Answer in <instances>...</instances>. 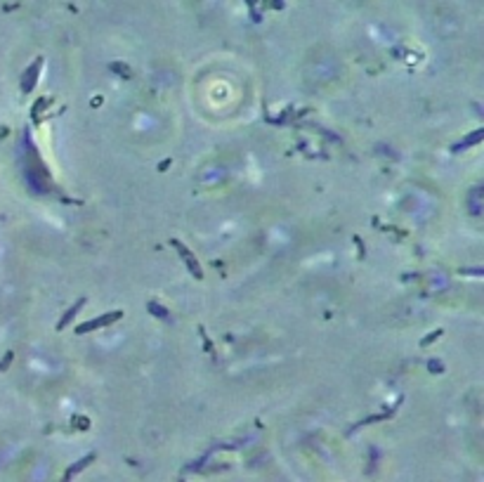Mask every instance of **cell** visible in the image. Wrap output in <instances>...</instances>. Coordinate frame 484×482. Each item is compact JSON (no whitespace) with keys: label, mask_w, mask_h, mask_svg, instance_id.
Instances as JSON below:
<instances>
[{"label":"cell","mask_w":484,"mask_h":482,"mask_svg":"<svg viewBox=\"0 0 484 482\" xmlns=\"http://www.w3.org/2000/svg\"><path fill=\"white\" fill-rule=\"evenodd\" d=\"M173 243H175V248H177V251H180V255L184 258V263H187V267L191 269V272H194V277H196V279H201V267L196 265V260H194V255L189 253V251H187V248H184V246H182V243H180V241H173Z\"/></svg>","instance_id":"2"},{"label":"cell","mask_w":484,"mask_h":482,"mask_svg":"<svg viewBox=\"0 0 484 482\" xmlns=\"http://www.w3.org/2000/svg\"><path fill=\"white\" fill-rule=\"evenodd\" d=\"M90 461H92V454H90V456H85V458H83V461H78V463H76V466H73V468H69V470H67V475H64V478H67V480H69V478H71V475H76V473H78V470H83V466H88V463H90Z\"/></svg>","instance_id":"5"},{"label":"cell","mask_w":484,"mask_h":482,"mask_svg":"<svg viewBox=\"0 0 484 482\" xmlns=\"http://www.w3.org/2000/svg\"><path fill=\"white\" fill-rule=\"evenodd\" d=\"M480 140H484V128L480 130V133H472V135H468L461 145H458L456 149H465V147H470V145H475V142H480Z\"/></svg>","instance_id":"3"},{"label":"cell","mask_w":484,"mask_h":482,"mask_svg":"<svg viewBox=\"0 0 484 482\" xmlns=\"http://www.w3.org/2000/svg\"><path fill=\"white\" fill-rule=\"evenodd\" d=\"M36 76H38V64L28 69V76H26V80H24V90H26V93L31 90V83H36Z\"/></svg>","instance_id":"6"},{"label":"cell","mask_w":484,"mask_h":482,"mask_svg":"<svg viewBox=\"0 0 484 482\" xmlns=\"http://www.w3.org/2000/svg\"><path fill=\"white\" fill-rule=\"evenodd\" d=\"M149 310H151L154 314H159V319H165V317H168V310H161L156 303H149Z\"/></svg>","instance_id":"7"},{"label":"cell","mask_w":484,"mask_h":482,"mask_svg":"<svg viewBox=\"0 0 484 482\" xmlns=\"http://www.w3.org/2000/svg\"><path fill=\"white\" fill-rule=\"evenodd\" d=\"M123 312L121 310H116V312H109V314H102L99 319H94V321H88V324H81L76 331L78 334H85V331H90V329H97V326H104V324H111V321H116L118 317H121Z\"/></svg>","instance_id":"1"},{"label":"cell","mask_w":484,"mask_h":482,"mask_svg":"<svg viewBox=\"0 0 484 482\" xmlns=\"http://www.w3.org/2000/svg\"><path fill=\"white\" fill-rule=\"evenodd\" d=\"M81 305H83V298H81V300H78V303H76V305H73V308H71V310H69V312H67V314H64V319H62V321H59V329H64V326H67V324H69V321H71V319H73V314H76V312H78V310H81Z\"/></svg>","instance_id":"4"}]
</instances>
